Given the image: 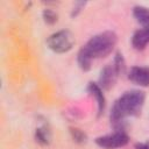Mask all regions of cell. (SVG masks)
<instances>
[{
    "mask_svg": "<svg viewBox=\"0 0 149 149\" xmlns=\"http://www.w3.org/2000/svg\"><path fill=\"white\" fill-rule=\"evenodd\" d=\"M146 93L141 90H130L125 92L112 106L109 121L115 130H125L127 116H137L141 114L144 105Z\"/></svg>",
    "mask_w": 149,
    "mask_h": 149,
    "instance_id": "1",
    "label": "cell"
},
{
    "mask_svg": "<svg viewBox=\"0 0 149 149\" xmlns=\"http://www.w3.org/2000/svg\"><path fill=\"white\" fill-rule=\"evenodd\" d=\"M118 42V36L112 30H106L92 36L84 47L80 49L91 58H104L108 56L115 48Z\"/></svg>",
    "mask_w": 149,
    "mask_h": 149,
    "instance_id": "2",
    "label": "cell"
},
{
    "mask_svg": "<svg viewBox=\"0 0 149 149\" xmlns=\"http://www.w3.org/2000/svg\"><path fill=\"white\" fill-rule=\"evenodd\" d=\"M74 42L76 40L73 34L68 29L58 30L47 38L48 48L56 54H65L70 51L73 48Z\"/></svg>",
    "mask_w": 149,
    "mask_h": 149,
    "instance_id": "3",
    "label": "cell"
},
{
    "mask_svg": "<svg viewBox=\"0 0 149 149\" xmlns=\"http://www.w3.org/2000/svg\"><path fill=\"white\" fill-rule=\"evenodd\" d=\"M94 142L98 147L102 149H118L128 144L129 136L125 130H115L112 134L98 136Z\"/></svg>",
    "mask_w": 149,
    "mask_h": 149,
    "instance_id": "4",
    "label": "cell"
},
{
    "mask_svg": "<svg viewBox=\"0 0 149 149\" xmlns=\"http://www.w3.org/2000/svg\"><path fill=\"white\" fill-rule=\"evenodd\" d=\"M128 79L141 87L149 86V68L148 66H133L128 72Z\"/></svg>",
    "mask_w": 149,
    "mask_h": 149,
    "instance_id": "5",
    "label": "cell"
},
{
    "mask_svg": "<svg viewBox=\"0 0 149 149\" xmlns=\"http://www.w3.org/2000/svg\"><path fill=\"white\" fill-rule=\"evenodd\" d=\"M119 74L118 72L115 71L114 66L113 65H106L104 66V69L100 71V76H99V86L102 88V90H111L115 83H116V79H118Z\"/></svg>",
    "mask_w": 149,
    "mask_h": 149,
    "instance_id": "6",
    "label": "cell"
},
{
    "mask_svg": "<svg viewBox=\"0 0 149 149\" xmlns=\"http://www.w3.org/2000/svg\"><path fill=\"white\" fill-rule=\"evenodd\" d=\"M104 90L97 84V83H88L87 85V92L95 99L97 101V106H98V116H100L106 107V99L104 95Z\"/></svg>",
    "mask_w": 149,
    "mask_h": 149,
    "instance_id": "7",
    "label": "cell"
},
{
    "mask_svg": "<svg viewBox=\"0 0 149 149\" xmlns=\"http://www.w3.org/2000/svg\"><path fill=\"white\" fill-rule=\"evenodd\" d=\"M149 43V28L137 29L132 36V45L135 50H143Z\"/></svg>",
    "mask_w": 149,
    "mask_h": 149,
    "instance_id": "8",
    "label": "cell"
},
{
    "mask_svg": "<svg viewBox=\"0 0 149 149\" xmlns=\"http://www.w3.org/2000/svg\"><path fill=\"white\" fill-rule=\"evenodd\" d=\"M133 15L143 28H149V8L144 6H135L133 8Z\"/></svg>",
    "mask_w": 149,
    "mask_h": 149,
    "instance_id": "9",
    "label": "cell"
},
{
    "mask_svg": "<svg viewBox=\"0 0 149 149\" xmlns=\"http://www.w3.org/2000/svg\"><path fill=\"white\" fill-rule=\"evenodd\" d=\"M51 140V132L49 129V127H47L45 125L36 128L35 130V141L41 144V146H48L50 143Z\"/></svg>",
    "mask_w": 149,
    "mask_h": 149,
    "instance_id": "10",
    "label": "cell"
},
{
    "mask_svg": "<svg viewBox=\"0 0 149 149\" xmlns=\"http://www.w3.org/2000/svg\"><path fill=\"white\" fill-rule=\"evenodd\" d=\"M77 62H78V65L79 68L83 70V71H88L91 69V64H92V59L80 49L78 51V55H77Z\"/></svg>",
    "mask_w": 149,
    "mask_h": 149,
    "instance_id": "11",
    "label": "cell"
},
{
    "mask_svg": "<svg viewBox=\"0 0 149 149\" xmlns=\"http://www.w3.org/2000/svg\"><path fill=\"white\" fill-rule=\"evenodd\" d=\"M113 66H114V69H115V71L118 72L119 76L123 74L126 72V62H125V58H123L121 52H116L115 54Z\"/></svg>",
    "mask_w": 149,
    "mask_h": 149,
    "instance_id": "12",
    "label": "cell"
},
{
    "mask_svg": "<svg viewBox=\"0 0 149 149\" xmlns=\"http://www.w3.org/2000/svg\"><path fill=\"white\" fill-rule=\"evenodd\" d=\"M42 17H43V21L47 23V24H55L58 20V15L57 13L51 9V8H45L43 9L42 12Z\"/></svg>",
    "mask_w": 149,
    "mask_h": 149,
    "instance_id": "13",
    "label": "cell"
},
{
    "mask_svg": "<svg viewBox=\"0 0 149 149\" xmlns=\"http://www.w3.org/2000/svg\"><path fill=\"white\" fill-rule=\"evenodd\" d=\"M70 134H71L73 141L77 143H85L87 140V135L78 128H70Z\"/></svg>",
    "mask_w": 149,
    "mask_h": 149,
    "instance_id": "14",
    "label": "cell"
},
{
    "mask_svg": "<svg viewBox=\"0 0 149 149\" xmlns=\"http://www.w3.org/2000/svg\"><path fill=\"white\" fill-rule=\"evenodd\" d=\"M85 5H86V2H84V1H78V2H76V3L73 5V7H72L71 16H72V17H76V16L81 12V9H84Z\"/></svg>",
    "mask_w": 149,
    "mask_h": 149,
    "instance_id": "15",
    "label": "cell"
},
{
    "mask_svg": "<svg viewBox=\"0 0 149 149\" xmlns=\"http://www.w3.org/2000/svg\"><path fill=\"white\" fill-rule=\"evenodd\" d=\"M135 149H149V146L147 143H136Z\"/></svg>",
    "mask_w": 149,
    "mask_h": 149,
    "instance_id": "16",
    "label": "cell"
}]
</instances>
